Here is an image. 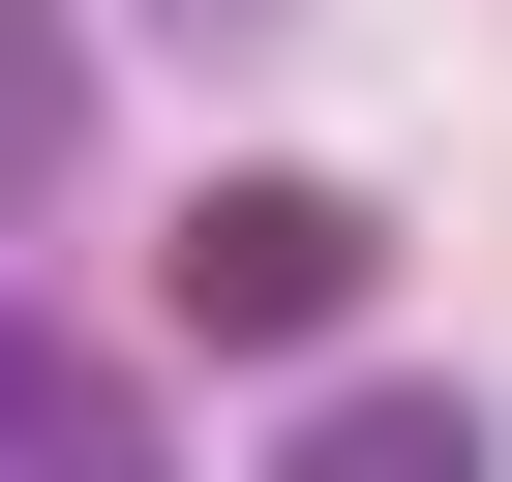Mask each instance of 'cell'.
<instances>
[{
	"mask_svg": "<svg viewBox=\"0 0 512 482\" xmlns=\"http://www.w3.org/2000/svg\"><path fill=\"white\" fill-rule=\"evenodd\" d=\"M272 482H482V392L362 362V392H302V452H272Z\"/></svg>",
	"mask_w": 512,
	"mask_h": 482,
	"instance_id": "3957f363",
	"label": "cell"
},
{
	"mask_svg": "<svg viewBox=\"0 0 512 482\" xmlns=\"http://www.w3.org/2000/svg\"><path fill=\"white\" fill-rule=\"evenodd\" d=\"M91 482H151V452H91Z\"/></svg>",
	"mask_w": 512,
	"mask_h": 482,
	"instance_id": "5b68a950",
	"label": "cell"
},
{
	"mask_svg": "<svg viewBox=\"0 0 512 482\" xmlns=\"http://www.w3.org/2000/svg\"><path fill=\"white\" fill-rule=\"evenodd\" d=\"M91 452H121V362H91L31 272H0V482H91Z\"/></svg>",
	"mask_w": 512,
	"mask_h": 482,
	"instance_id": "7a4b0ae2",
	"label": "cell"
},
{
	"mask_svg": "<svg viewBox=\"0 0 512 482\" xmlns=\"http://www.w3.org/2000/svg\"><path fill=\"white\" fill-rule=\"evenodd\" d=\"M362 272H392V211H332V181H211V211H181V332H211V362L362 332Z\"/></svg>",
	"mask_w": 512,
	"mask_h": 482,
	"instance_id": "6da1fadb",
	"label": "cell"
},
{
	"mask_svg": "<svg viewBox=\"0 0 512 482\" xmlns=\"http://www.w3.org/2000/svg\"><path fill=\"white\" fill-rule=\"evenodd\" d=\"M61 181H91V31L0 0V211H61Z\"/></svg>",
	"mask_w": 512,
	"mask_h": 482,
	"instance_id": "277c9868",
	"label": "cell"
}]
</instances>
